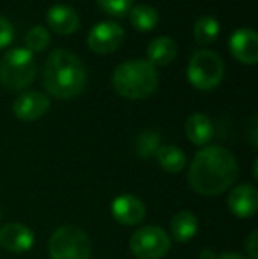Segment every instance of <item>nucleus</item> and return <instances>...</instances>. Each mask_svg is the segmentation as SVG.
I'll list each match as a JSON object with an SVG mask.
<instances>
[{
	"mask_svg": "<svg viewBox=\"0 0 258 259\" xmlns=\"http://www.w3.org/2000/svg\"><path fill=\"white\" fill-rule=\"evenodd\" d=\"M239 177L235 157L223 147H203L190 166L188 180L195 192L216 196L234 185Z\"/></svg>",
	"mask_w": 258,
	"mask_h": 259,
	"instance_id": "1",
	"label": "nucleus"
},
{
	"mask_svg": "<svg viewBox=\"0 0 258 259\" xmlns=\"http://www.w3.org/2000/svg\"><path fill=\"white\" fill-rule=\"evenodd\" d=\"M43 87L57 99H75L87 87V69L69 50H55L43 67Z\"/></svg>",
	"mask_w": 258,
	"mask_h": 259,
	"instance_id": "2",
	"label": "nucleus"
},
{
	"mask_svg": "<svg viewBox=\"0 0 258 259\" xmlns=\"http://www.w3.org/2000/svg\"><path fill=\"white\" fill-rule=\"evenodd\" d=\"M159 76L154 65L147 60H128L122 62L112 76L114 90L124 99L138 101L152 96L158 89Z\"/></svg>",
	"mask_w": 258,
	"mask_h": 259,
	"instance_id": "3",
	"label": "nucleus"
},
{
	"mask_svg": "<svg viewBox=\"0 0 258 259\" xmlns=\"http://www.w3.org/2000/svg\"><path fill=\"white\" fill-rule=\"evenodd\" d=\"M35 58L25 48L9 50L0 58V83L7 90H25L35 78Z\"/></svg>",
	"mask_w": 258,
	"mask_h": 259,
	"instance_id": "4",
	"label": "nucleus"
},
{
	"mask_svg": "<svg viewBox=\"0 0 258 259\" xmlns=\"http://www.w3.org/2000/svg\"><path fill=\"white\" fill-rule=\"evenodd\" d=\"M225 76L223 58L210 50H198L188 65V79L198 90H212Z\"/></svg>",
	"mask_w": 258,
	"mask_h": 259,
	"instance_id": "5",
	"label": "nucleus"
},
{
	"mask_svg": "<svg viewBox=\"0 0 258 259\" xmlns=\"http://www.w3.org/2000/svg\"><path fill=\"white\" fill-rule=\"evenodd\" d=\"M52 259H90V240L85 231L76 226H60L50 238Z\"/></svg>",
	"mask_w": 258,
	"mask_h": 259,
	"instance_id": "6",
	"label": "nucleus"
},
{
	"mask_svg": "<svg viewBox=\"0 0 258 259\" xmlns=\"http://www.w3.org/2000/svg\"><path fill=\"white\" fill-rule=\"evenodd\" d=\"M172 240L165 229L145 226L131 235L129 249L138 259H161L168 254Z\"/></svg>",
	"mask_w": 258,
	"mask_h": 259,
	"instance_id": "7",
	"label": "nucleus"
},
{
	"mask_svg": "<svg viewBox=\"0 0 258 259\" xmlns=\"http://www.w3.org/2000/svg\"><path fill=\"white\" fill-rule=\"evenodd\" d=\"M126 32L115 21H99L90 28L87 35V45L94 53L108 55L124 42Z\"/></svg>",
	"mask_w": 258,
	"mask_h": 259,
	"instance_id": "8",
	"label": "nucleus"
},
{
	"mask_svg": "<svg viewBox=\"0 0 258 259\" xmlns=\"http://www.w3.org/2000/svg\"><path fill=\"white\" fill-rule=\"evenodd\" d=\"M50 109V97L41 92H23L14 99L13 113L18 120L34 122L45 116Z\"/></svg>",
	"mask_w": 258,
	"mask_h": 259,
	"instance_id": "9",
	"label": "nucleus"
},
{
	"mask_svg": "<svg viewBox=\"0 0 258 259\" xmlns=\"http://www.w3.org/2000/svg\"><path fill=\"white\" fill-rule=\"evenodd\" d=\"M228 48L235 60L255 65L258 60V35L251 28H237L228 39Z\"/></svg>",
	"mask_w": 258,
	"mask_h": 259,
	"instance_id": "10",
	"label": "nucleus"
},
{
	"mask_svg": "<svg viewBox=\"0 0 258 259\" xmlns=\"http://www.w3.org/2000/svg\"><path fill=\"white\" fill-rule=\"evenodd\" d=\"M112 215L124 226H136L145 219V205L133 194H122L112 203Z\"/></svg>",
	"mask_w": 258,
	"mask_h": 259,
	"instance_id": "11",
	"label": "nucleus"
},
{
	"mask_svg": "<svg viewBox=\"0 0 258 259\" xmlns=\"http://www.w3.org/2000/svg\"><path fill=\"white\" fill-rule=\"evenodd\" d=\"M228 208L239 219L253 217L258 208V192L255 185L242 184L232 189L230 196H228Z\"/></svg>",
	"mask_w": 258,
	"mask_h": 259,
	"instance_id": "12",
	"label": "nucleus"
},
{
	"mask_svg": "<svg viewBox=\"0 0 258 259\" xmlns=\"http://www.w3.org/2000/svg\"><path fill=\"white\" fill-rule=\"evenodd\" d=\"M0 245L9 252H25L34 245V233L25 224L9 222L0 228Z\"/></svg>",
	"mask_w": 258,
	"mask_h": 259,
	"instance_id": "13",
	"label": "nucleus"
},
{
	"mask_svg": "<svg viewBox=\"0 0 258 259\" xmlns=\"http://www.w3.org/2000/svg\"><path fill=\"white\" fill-rule=\"evenodd\" d=\"M46 23L55 34L69 35L78 30L80 27V16L71 6L65 4H55L46 13Z\"/></svg>",
	"mask_w": 258,
	"mask_h": 259,
	"instance_id": "14",
	"label": "nucleus"
},
{
	"mask_svg": "<svg viewBox=\"0 0 258 259\" xmlns=\"http://www.w3.org/2000/svg\"><path fill=\"white\" fill-rule=\"evenodd\" d=\"M177 55V45L168 35H159L152 39L147 46V62L154 67L168 65Z\"/></svg>",
	"mask_w": 258,
	"mask_h": 259,
	"instance_id": "15",
	"label": "nucleus"
},
{
	"mask_svg": "<svg viewBox=\"0 0 258 259\" xmlns=\"http://www.w3.org/2000/svg\"><path fill=\"white\" fill-rule=\"evenodd\" d=\"M186 136L196 147H205L214 136V125L210 118L202 113H195L186 120Z\"/></svg>",
	"mask_w": 258,
	"mask_h": 259,
	"instance_id": "16",
	"label": "nucleus"
},
{
	"mask_svg": "<svg viewBox=\"0 0 258 259\" xmlns=\"http://www.w3.org/2000/svg\"><path fill=\"white\" fill-rule=\"evenodd\" d=\"M196 229H198V219L191 211H179L170 221V231L173 240L179 243L190 242L196 235Z\"/></svg>",
	"mask_w": 258,
	"mask_h": 259,
	"instance_id": "17",
	"label": "nucleus"
},
{
	"mask_svg": "<svg viewBox=\"0 0 258 259\" xmlns=\"http://www.w3.org/2000/svg\"><path fill=\"white\" fill-rule=\"evenodd\" d=\"M129 20L131 25L136 28L138 32H151L156 28L159 21V14L156 7L147 6V4H140V6H133L129 11Z\"/></svg>",
	"mask_w": 258,
	"mask_h": 259,
	"instance_id": "18",
	"label": "nucleus"
},
{
	"mask_svg": "<svg viewBox=\"0 0 258 259\" xmlns=\"http://www.w3.org/2000/svg\"><path fill=\"white\" fill-rule=\"evenodd\" d=\"M156 159L166 173H180L186 167V154L172 145H163L156 154Z\"/></svg>",
	"mask_w": 258,
	"mask_h": 259,
	"instance_id": "19",
	"label": "nucleus"
},
{
	"mask_svg": "<svg viewBox=\"0 0 258 259\" xmlns=\"http://www.w3.org/2000/svg\"><path fill=\"white\" fill-rule=\"evenodd\" d=\"M193 35L198 45H202V46L212 45L217 35H219V21L212 16L198 18L193 28Z\"/></svg>",
	"mask_w": 258,
	"mask_h": 259,
	"instance_id": "20",
	"label": "nucleus"
},
{
	"mask_svg": "<svg viewBox=\"0 0 258 259\" xmlns=\"http://www.w3.org/2000/svg\"><path fill=\"white\" fill-rule=\"evenodd\" d=\"M161 136L156 131H145L138 136L136 140V154L141 159H149V157H156L158 150L161 148Z\"/></svg>",
	"mask_w": 258,
	"mask_h": 259,
	"instance_id": "21",
	"label": "nucleus"
},
{
	"mask_svg": "<svg viewBox=\"0 0 258 259\" xmlns=\"http://www.w3.org/2000/svg\"><path fill=\"white\" fill-rule=\"evenodd\" d=\"M50 45V32L46 30L43 25L32 27L25 35V50H28L30 53H39L43 50H46Z\"/></svg>",
	"mask_w": 258,
	"mask_h": 259,
	"instance_id": "22",
	"label": "nucleus"
},
{
	"mask_svg": "<svg viewBox=\"0 0 258 259\" xmlns=\"http://www.w3.org/2000/svg\"><path fill=\"white\" fill-rule=\"evenodd\" d=\"M99 7L114 18H124L129 14L131 7H133V0H97Z\"/></svg>",
	"mask_w": 258,
	"mask_h": 259,
	"instance_id": "23",
	"label": "nucleus"
},
{
	"mask_svg": "<svg viewBox=\"0 0 258 259\" xmlns=\"http://www.w3.org/2000/svg\"><path fill=\"white\" fill-rule=\"evenodd\" d=\"M13 37H14V28L11 25V21L7 18L0 16V50L9 46Z\"/></svg>",
	"mask_w": 258,
	"mask_h": 259,
	"instance_id": "24",
	"label": "nucleus"
},
{
	"mask_svg": "<svg viewBox=\"0 0 258 259\" xmlns=\"http://www.w3.org/2000/svg\"><path fill=\"white\" fill-rule=\"evenodd\" d=\"M256 240H258V233L253 231L251 235L248 236V242H246V249H248V256L249 259H258V252H256Z\"/></svg>",
	"mask_w": 258,
	"mask_h": 259,
	"instance_id": "25",
	"label": "nucleus"
},
{
	"mask_svg": "<svg viewBox=\"0 0 258 259\" xmlns=\"http://www.w3.org/2000/svg\"><path fill=\"white\" fill-rule=\"evenodd\" d=\"M217 259H246V257L241 256V254H237V252H225V254H221Z\"/></svg>",
	"mask_w": 258,
	"mask_h": 259,
	"instance_id": "26",
	"label": "nucleus"
},
{
	"mask_svg": "<svg viewBox=\"0 0 258 259\" xmlns=\"http://www.w3.org/2000/svg\"><path fill=\"white\" fill-rule=\"evenodd\" d=\"M0 217H2V213H0Z\"/></svg>",
	"mask_w": 258,
	"mask_h": 259,
	"instance_id": "27",
	"label": "nucleus"
}]
</instances>
